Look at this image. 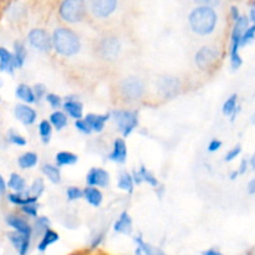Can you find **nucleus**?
I'll return each mask as SVG.
<instances>
[{
  "label": "nucleus",
  "mask_w": 255,
  "mask_h": 255,
  "mask_svg": "<svg viewBox=\"0 0 255 255\" xmlns=\"http://www.w3.org/2000/svg\"><path fill=\"white\" fill-rule=\"evenodd\" d=\"M218 16L212 7L198 6L189 14V25L198 35H209L216 29Z\"/></svg>",
  "instance_id": "nucleus-1"
},
{
  "label": "nucleus",
  "mask_w": 255,
  "mask_h": 255,
  "mask_svg": "<svg viewBox=\"0 0 255 255\" xmlns=\"http://www.w3.org/2000/svg\"><path fill=\"white\" fill-rule=\"evenodd\" d=\"M51 41L55 50L62 56H72L77 54L81 46L77 35L66 27H59L55 30Z\"/></svg>",
  "instance_id": "nucleus-2"
},
{
  "label": "nucleus",
  "mask_w": 255,
  "mask_h": 255,
  "mask_svg": "<svg viewBox=\"0 0 255 255\" xmlns=\"http://www.w3.org/2000/svg\"><path fill=\"white\" fill-rule=\"evenodd\" d=\"M249 27V20L247 16H241L236 21V25L232 31V45H231V61L233 69H238L242 65L241 55H239V46L243 32Z\"/></svg>",
  "instance_id": "nucleus-3"
},
{
  "label": "nucleus",
  "mask_w": 255,
  "mask_h": 255,
  "mask_svg": "<svg viewBox=\"0 0 255 255\" xmlns=\"http://www.w3.org/2000/svg\"><path fill=\"white\" fill-rule=\"evenodd\" d=\"M60 16L67 22H79L86 15L85 0H64L60 5Z\"/></svg>",
  "instance_id": "nucleus-4"
},
{
  "label": "nucleus",
  "mask_w": 255,
  "mask_h": 255,
  "mask_svg": "<svg viewBox=\"0 0 255 255\" xmlns=\"http://www.w3.org/2000/svg\"><path fill=\"white\" fill-rule=\"evenodd\" d=\"M115 122L119 126L120 131L122 132L125 137L128 136L134 128H136L137 124H138V119H137V112L134 111H122V110H117V111L112 112Z\"/></svg>",
  "instance_id": "nucleus-5"
},
{
  "label": "nucleus",
  "mask_w": 255,
  "mask_h": 255,
  "mask_svg": "<svg viewBox=\"0 0 255 255\" xmlns=\"http://www.w3.org/2000/svg\"><path fill=\"white\" fill-rule=\"evenodd\" d=\"M120 90H121L122 96L126 100H129V101L138 100L143 95L144 91L143 84L137 77H127V79H125L121 82Z\"/></svg>",
  "instance_id": "nucleus-6"
},
{
  "label": "nucleus",
  "mask_w": 255,
  "mask_h": 255,
  "mask_svg": "<svg viewBox=\"0 0 255 255\" xmlns=\"http://www.w3.org/2000/svg\"><path fill=\"white\" fill-rule=\"evenodd\" d=\"M27 39H29L30 45L40 51H49L52 46L51 37L42 29H32L29 32Z\"/></svg>",
  "instance_id": "nucleus-7"
},
{
  "label": "nucleus",
  "mask_w": 255,
  "mask_h": 255,
  "mask_svg": "<svg viewBox=\"0 0 255 255\" xmlns=\"http://www.w3.org/2000/svg\"><path fill=\"white\" fill-rule=\"evenodd\" d=\"M90 7L96 17H107L116 10L117 0H90Z\"/></svg>",
  "instance_id": "nucleus-8"
},
{
  "label": "nucleus",
  "mask_w": 255,
  "mask_h": 255,
  "mask_svg": "<svg viewBox=\"0 0 255 255\" xmlns=\"http://www.w3.org/2000/svg\"><path fill=\"white\" fill-rule=\"evenodd\" d=\"M217 56L218 54L212 47H202L196 54V62L199 69L207 70L216 62Z\"/></svg>",
  "instance_id": "nucleus-9"
},
{
  "label": "nucleus",
  "mask_w": 255,
  "mask_h": 255,
  "mask_svg": "<svg viewBox=\"0 0 255 255\" xmlns=\"http://www.w3.org/2000/svg\"><path fill=\"white\" fill-rule=\"evenodd\" d=\"M120 47L121 46H120V42L116 37H106V39L102 40L101 45H100V52L105 59L114 60L119 55Z\"/></svg>",
  "instance_id": "nucleus-10"
},
{
  "label": "nucleus",
  "mask_w": 255,
  "mask_h": 255,
  "mask_svg": "<svg viewBox=\"0 0 255 255\" xmlns=\"http://www.w3.org/2000/svg\"><path fill=\"white\" fill-rule=\"evenodd\" d=\"M90 187H106L110 183V174L102 168H92L86 177Z\"/></svg>",
  "instance_id": "nucleus-11"
},
{
  "label": "nucleus",
  "mask_w": 255,
  "mask_h": 255,
  "mask_svg": "<svg viewBox=\"0 0 255 255\" xmlns=\"http://www.w3.org/2000/svg\"><path fill=\"white\" fill-rule=\"evenodd\" d=\"M10 243L12 244L19 255H26L30 248V237L20 234L17 232H10L7 233Z\"/></svg>",
  "instance_id": "nucleus-12"
},
{
  "label": "nucleus",
  "mask_w": 255,
  "mask_h": 255,
  "mask_svg": "<svg viewBox=\"0 0 255 255\" xmlns=\"http://www.w3.org/2000/svg\"><path fill=\"white\" fill-rule=\"evenodd\" d=\"M14 112L15 117L24 125H31L36 120V111L26 105H16Z\"/></svg>",
  "instance_id": "nucleus-13"
},
{
  "label": "nucleus",
  "mask_w": 255,
  "mask_h": 255,
  "mask_svg": "<svg viewBox=\"0 0 255 255\" xmlns=\"http://www.w3.org/2000/svg\"><path fill=\"white\" fill-rule=\"evenodd\" d=\"M159 91L166 97H171L179 90V81L176 77H162L158 82Z\"/></svg>",
  "instance_id": "nucleus-14"
},
{
  "label": "nucleus",
  "mask_w": 255,
  "mask_h": 255,
  "mask_svg": "<svg viewBox=\"0 0 255 255\" xmlns=\"http://www.w3.org/2000/svg\"><path fill=\"white\" fill-rule=\"evenodd\" d=\"M5 221H6L7 226L15 229V232H17V233L20 234H24V236L31 237V227H30L29 223H26L22 218H20V217L17 216H7Z\"/></svg>",
  "instance_id": "nucleus-15"
},
{
  "label": "nucleus",
  "mask_w": 255,
  "mask_h": 255,
  "mask_svg": "<svg viewBox=\"0 0 255 255\" xmlns=\"http://www.w3.org/2000/svg\"><path fill=\"white\" fill-rule=\"evenodd\" d=\"M127 157V147L126 143L122 138H117L114 142V149H112V153L110 154V159L117 163H124L126 161Z\"/></svg>",
  "instance_id": "nucleus-16"
},
{
  "label": "nucleus",
  "mask_w": 255,
  "mask_h": 255,
  "mask_svg": "<svg viewBox=\"0 0 255 255\" xmlns=\"http://www.w3.org/2000/svg\"><path fill=\"white\" fill-rule=\"evenodd\" d=\"M110 115H94L90 114L87 115L86 119L84 120L85 122L87 124V126L90 127L91 131H96V132H101L104 129L105 124L109 120Z\"/></svg>",
  "instance_id": "nucleus-17"
},
{
  "label": "nucleus",
  "mask_w": 255,
  "mask_h": 255,
  "mask_svg": "<svg viewBox=\"0 0 255 255\" xmlns=\"http://www.w3.org/2000/svg\"><path fill=\"white\" fill-rule=\"evenodd\" d=\"M134 243H136V251L134 255H166L161 249L153 248L149 244L144 243L143 239L141 237L134 238Z\"/></svg>",
  "instance_id": "nucleus-18"
},
{
  "label": "nucleus",
  "mask_w": 255,
  "mask_h": 255,
  "mask_svg": "<svg viewBox=\"0 0 255 255\" xmlns=\"http://www.w3.org/2000/svg\"><path fill=\"white\" fill-rule=\"evenodd\" d=\"M115 232L121 234H131L132 233V219L129 218L128 213L124 212L120 216L119 221L114 224Z\"/></svg>",
  "instance_id": "nucleus-19"
},
{
  "label": "nucleus",
  "mask_w": 255,
  "mask_h": 255,
  "mask_svg": "<svg viewBox=\"0 0 255 255\" xmlns=\"http://www.w3.org/2000/svg\"><path fill=\"white\" fill-rule=\"evenodd\" d=\"M132 179H133L137 184H139L141 182H146V183L151 184L152 187L158 186V182H157L156 177H154L151 172L147 171L144 167H141V169H139L138 172L134 171L133 176H132Z\"/></svg>",
  "instance_id": "nucleus-20"
},
{
  "label": "nucleus",
  "mask_w": 255,
  "mask_h": 255,
  "mask_svg": "<svg viewBox=\"0 0 255 255\" xmlns=\"http://www.w3.org/2000/svg\"><path fill=\"white\" fill-rule=\"evenodd\" d=\"M14 67V59H12L11 52H9L4 47H0V71H6L9 74H12Z\"/></svg>",
  "instance_id": "nucleus-21"
},
{
  "label": "nucleus",
  "mask_w": 255,
  "mask_h": 255,
  "mask_svg": "<svg viewBox=\"0 0 255 255\" xmlns=\"http://www.w3.org/2000/svg\"><path fill=\"white\" fill-rule=\"evenodd\" d=\"M57 241H59V234H57L56 232L51 231V229H47V231L42 234L41 241H40L39 246H37V249H39L40 252H45L51 244L56 243Z\"/></svg>",
  "instance_id": "nucleus-22"
},
{
  "label": "nucleus",
  "mask_w": 255,
  "mask_h": 255,
  "mask_svg": "<svg viewBox=\"0 0 255 255\" xmlns=\"http://www.w3.org/2000/svg\"><path fill=\"white\" fill-rule=\"evenodd\" d=\"M64 110L75 120H80L82 117V105L75 100H67L64 104Z\"/></svg>",
  "instance_id": "nucleus-23"
},
{
  "label": "nucleus",
  "mask_w": 255,
  "mask_h": 255,
  "mask_svg": "<svg viewBox=\"0 0 255 255\" xmlns=\"http://www.w3.org/2000/svg\"><path fill=\"white\" fill-rule=\"evenodd\" d=\"M84 197L94 207H99L102 203V193L95 187H87L84 191Z\"/></svg>",
  "instance_id": "nucleus-24"
},
{
  "label": "nucleus",
  "mask_w": 255,
  "mask_h": 255,
  "mask_svg": "<svg viewBox=\"0 0 255 255\" xmlns=\"http://www.w3.org/2000/svg\"><path fill=\"white\" fill-rule=\"evenodd\" d=\"M12 59H14L15 67H22L25 59H26V51H25V47L21 42L16 41L14 44V55H12Z\"/></svg>",
  "instance_id": "nucleus-25"
},
{
  "label": "nucleus",
  "mask_w": 255,
  "mask_h": 255,
  "mask_svg": "<svg viewBox=\"0 0 255 255\" xmlns=\"http://www.w3.org/2000/svg\"><path fill=\"white\" fill-rule=\"evenodd\" d=\"M17 163H19L20 168L27 169L32 168V167L36 166L37 163V156L34 152H26V153L21 154L17 159Z\"/></svg>",
  "instance_id": "nucleus-26"
},
{
  "label": "nucleus",
  "mask_w": 255,
  "mask_h": 255,
  "mask_svg": "<svg viewBox=\"0 0 255 255\" xmlns=\"http://www.w3.org/2000/svg\"><path fill=\"white\" fill-rule=\"evenodd\" d=\"M16 96L19 97L20 100H22V101H25L26 104H32V102H35V96H34V92H32V90L30 89L27 85H19L16 89Z\"/></svg>",
  "instance_id": "nucleus-27"
},
{
  "label": "nucleus",
  "mask_w": 255,
  "mask_h": 255,
  "mask_svg": "<svg viewBox=\"0 0 255 255\" xmlns=\"http://www.w3.org/2000/svg\"><path fill=\"white\" fill-rule=\"evenodd\" d=\"M7 199H9L11 203L17 204V206H27V204H34L35 202L37 201V198L35 197H26L22 196L21 193H12L7 196Z\"/></svg>",
  "instance_id": "nucleus-28"
},
{
  "label": "nucleus",
  "mask_w": 255,
  "mask_h": 255,
  "mask_svg": "<svg viewBox=\"0 0 255 255\" xmlns=\"http://www.w3.org/2000/svg\"><path fill=\"white\" fill-rule=\"evenodd\" d=\"M7 187L12 191H15L16 193H21L22 191L25 189V181L21 176L16 173H12L10 176L9 182H7Z\"/></svg>",
  "instance_id": "nucleus-29"
},
{
  "label": "nucleus",
  "mask_w": 255,
  "mask_h": 255,
  "mask_svg": "<svg viewBox=\"0 0 255 255\" xmlns=\"http://www.w3.org/2000/svg\"><path fill=\"white\" fill-rule=\"evenodd\" d=\"M56 162L59 166H71L77 162V156L71 152H59L56 154Z\"/></svg>",
  "instance_id": "nucleus-30"
},
{
  "label": "nucleus",
  "mask_w": 255,
  "mask_h": 255,
  "mask_svg": "<svg viewBox=\"0 0 255 255\" xmlns=\"http://www.w3.org/2000/svg\"><path fill=\"white\" fill-rule=\"evenodd\" d=\"M50 125L54 126L56 129H62L67 125V117L64 112L55 111L50 116Z\"/></svg>",
  "instance_id": "nucleus-31"
},
{
  "label": "nucleus",
  "mask_w": 255,
  "mask_h": 255,
  "mask_svg": "<svg viewBox=\"0 0 255 255\" xmlns=\"http://www.w3.org/2000/svg\"><path fill=\"white\" fill-rule=\"evenodd\" d=\"M42 173L52 182V183H60L61 181V174H60L59 168H56L52 164H45L42 167Z\"/></svg>",
  "instance_id": "nucleus-32"
},
{
  "label": "nucleus",
  "mask_w": 255,
  "mask_h": 255,
  "mask_svg": "<svg viewBox=\"0 0 255 255\" xmlns=\"http://www.w3.org/2000/svg\"><path fill=\"white\" fill-rule=\"evenodd\" d=\"M49 226H50V221L46 218V217H39V218H36L34 228L31 229H34V233L36 234V236L42 237V234L49 229Z\"/></svg>",
  "instance_id": "nucleus-33"
},
{
  "label": "nucleus",
  "mask_w": 255,
  "mask_h": 255,
  "mask_svg": "<svg viewBox=\"0 0 255 255\" xmlns=\"http://www.w3.org/2000/svg\"><path fill=\"white\" fill-rule=\"evenodd\" d=\"M119 188L124 189V191L129 192L132 193L133 191V179H132V176L128 173H122L120 176L119 179Z\"/></svg>",
  "instance_id": "nucleus-34"
},
{
  "label": "nucleus",
  "mask_w": 255,
  "mask_h": 255,
  "mask_svg": "<svg viewBox=\"0 0 255 255\" xmlns=\"http://www.w3.org/2000/svg\"><path fill=\"white\" fill-rule=\"evenodd\" d=\"M51 125H50L49 121L44 120V121L40 122L39 125V133L41 136V139L44 143H47L50 141V137H51Z\"/></svg>",
  "instance_id": "nucleus-35"
},
{
  "label": "nucleus",
  "mask_w": 255,
  "mask_h": 255,
  "mask_svg": "<svg viewBox=\"0 0 255 255\" xmlns=\"http://www.w3.org/2000/svg\"><path fill=\"white\" fill-rule=\"evenodd\" d=\"M237 109V95H232L223 105V114L226 116H231L236 112Z\"/></svg>",
  "instance_id": "nucleus-36"
},
{
  "label": "nucleus",
  "mask_w": 255,
  "mask_h": 255,
  "mask_svg": "<svg viewBox=\"0 0 255 255\" xmlns=\"http://www.w3.org/2000/svg\"><path fill=\"white\" fill-rule=\"evenodd\" d=\"M254 32H255V26H249L248 29L243 32V35H242V39H241V46L248 45L253 41Z\"/></svg>",
  "instance_id": "nucleus-37"
},
{
  "label": "nucleus",
  "mask_w": 255,
  "mask_h": 255,
  "mask_svg": "<svg viewBox=\"0 0 255 255\" xmlns=\"http://www.w3.org/2000/svg\"><path fill=\"white\" fill-rule=\"evenodd\" d=\"M30 192H31V194H32L31 197H35V198H37V197H39L40 194L44 192V183H42L41 179H36V181L32 183Z\"/></svg>",
  "instance_id": "nucleus-38"
},
{
  "label": "nucleus",
  "mask_w": 255,
  "mask_h": 255,
  "mask_svg": "<svg viewBox=\"0 0 255 255\" xmlns=\"http://www.w3.org/2000/svg\"><path fill=\"white\" fill-rule=\"evenodd\" d=\"M82 196H84V192L80 188H77V187H70V188L67 189V198H69V201L80 199L82 198Z\"/></svg>",
  "instance_id": "nucleus-39"
},
{
  "label": "nucleus",
  "mask_w": 255,
  "mask_h": 255,
  "mask_svg": "<svg viewBox=\"0 0 255 255\" xmlns=\"http://www.w3.org/2000/svg\"><path fill=\"white\" fill-rule=\"evenodd\" d=\"M9 141L11 142V143L16 144V146H25V144H26V139H25L24 137L15 133V132L12 131L9 132Z\"/></svg>",
  "instance_id": "nucleus-40"
},
{
  "label": "nucleus",
  "mask_w": 255,
  "mask_h": 255,
  "mask_svg": "<svg viewBox=\"0 0 255 255\" xmlns=\"http://www.w3.org/2000/svg\"><path fill=\"white\" fill-rule=\"evenodd\" d=\"M45 99H46V101L49 102L50 106H51L52 109L56 110V109H59L60 106H61V99H60L57 95L49 94V95H46V97H45Z\"/></svg>",
  "instance_id": "nucleus-41"
},
{
  "label": "nucleus",
  "mask_w": 255,
  "mask_h": 255,
  "mask_svg": "<svg viewBox=\"0 0 255 255\" xmlns=\"http://www.w3.org/2000/svg\"><path fill=\"white\" fill-rule=\"evenodd\" d=\"M34 96H35V99H36V101H39V100H41L42 97H44V95H45V91H46V89H45V86L44 85H41V84H39V85H36V86L34 87Z\"/></svg>",
  "instance_id": "nucleus-42"
},
{
  "label": "nucleus",
  "mask_w": 255,
  "mask_h": 255,
  "mask_svg": "<svg viewBox=\"0 0 255 255\" xmlns=\"http://www.w3.org/2000/svg\"><path fill=\"white\" fill-rule=\"evenodd\" d=\"M241 151H242L241 146H237V147H234V148H232L231 151H229L228 153H227L226 161H227V162L233 161L234 158H237V157L239 156V153H241Z\"/></svg>",
  "instance_id": "nucleus-43"
},
{
  "label": "nucleus",
  "mask_w": 255,
  "mask_h": 255,
  "mask_svg": "<svg viewBox=\"0 0 255 255\" xmlns=\"http://www.w3.org/2000/svg\"><path fill=\"white\" fill-rule=\"evenodd\" d=\"M21 211L24 212L25 214L31 217H37V208L34 206V204H27V206H22Z\"/></svg>",
  "instance_id": "nucleus-44"
},
{
  "label": "nucleus",
  "mask_w": 255,
  "mask_h": 255,
  "mask_svg": "<svg viewBox=\"0 0 255 255\" xmlns=\"http://www.w3.org/2000/svg\"><path fill=\"white\" fill-rule=\"evenodd\" d=\"M75 126H76V128H79L80 131L84 132V133H91V129H90V127L87 126L86 122L84 121V120H76V122H75Z\"/></svg>",
  "instance_id": "nucleus-45"
},
{
  "label": "nucleus",
  "mask_w": 255,
  "mask_h": 255,
  "mask_svg": "<svg viewBox=\"0 0 255 255\" xmlns=\"http://www.w3.org/2000/svg\"><path fill=\"white\" fill-rule=\"evenodd\" d=\"M194 1H196L197 4L201 5V6L212 7V6H216V5H218L222 0H194Z\"/></svg>",
  "instance_id": "nucleus-46"
},
{
  "label": "nucleus",
  "mask_w": 255,
  "mask_h": 255,
  "mask_svg": "<svg viewBox=\"0 0 255 255\" xmlns=\"http://www.w3.org/2000/svg\"><path fill=\"white\" fill-rule=\"evenodd\" d=\"M221 147H222V142L219 141V139H212L211 143H209V146H208V151L216 152V151H218Z\"/></svg>",
  "instance_id": "nucleus-47"
},
{
  "label": "nucleus",
  "mask_w": 255,
  "mask_h": 255,
  "mask_svg": "<svg viewBox=\"0 0 255 255\" xmlns=\"http://www.w3.org/2000/svg\"><path fill=\"white\" fill-rule=\"evenodd\" d=\"M247 168H248V161H246V159H243V161H242V163H241V167H239L238 173L244 174V173H246Z\"/></svg>",
  "instance_id": "nucleus-48"
},
{
  "label": "nucleus",
  "mask_w": 255,
  "mask_h": 255,
  "mask_svg": "<svg viewBox=\"0 0 255 255\" xmlns=\"http://www.w3.org/2000/svg\"><path fill=\"white\" fill-rule=\"evenodd\" d=\"M232 17H233V20H234V21H237V20H238L239 17H241V15H239V11H238V9H237L236 6H233V7H232Z\"/></svg>",
  "instance_id": "nucleus-49"
},
{
  "label": "nucleus",
  "mask_w": 255,
  "mask_h": 255,
  "mask_svg": "<svg viewBox=\"0 0 255 255\" xmlns=\"http://www.w3.org/2000/svg\"><path fill=\"white\" fill-rule=\"evenodd\" d=\"M5 189H6V184H5L4 178H2L1 174H0V196H1V194L4 193Z\"/></svg>",
  "instance_id": "nucleus-50"
},
{
  "label": "nucleus",
  "mask_w": 255,
  "mask_h": 255,
  "mask_svg": "<svg viewBox=\"0 0 255 255\" xmlns=\"http://www.w3.org/2000/svg\"><path fill=\"white\" fill-rule=\"evenodd\" d=\"M203 255H223L221 253V252L216 251V249H209V251L204 252Z\"/></svg>",
  "instance_id": "nucleus-51"
},
{
  "label": "nucleus",
  "mask_w": 255,
  "mask_h": 255,
  "mask_svg": "<svg viewBox=\"0 0 255 255\" xmlns=\"http://www.w3.org/2000/svg\"><path fill=\"white\" fill-rule=\"evenodd\" d=\"M248 191L251 194H254L255 193V181H251V183H249V187H248Z\"/></svg>",
  "instance_id": "nucleus-52"
},
{
  "label": "nucleus",
  "mask_w": 255,
  "mask_h": 255,
  "mask_svg": "<svg viewBox=\"0 0 255 255\" xmlns=\"http://www.w3.org/2000/svg\"><path fill=\"white\" fill-rule=\"evenodd\" d=\"M255 20V12H254V7H252L251 10V21H254Z\"/></svg>",
  "instance_id": "nucleus-53"
},
{
  "label": "nucleus",
  "mask_w": 255,
  "mask_h": 255,
  "mask_svg": "<svg viewBox=\"0 0 255 255\" xmlns=\"http://www.w3.org/2000/svg\"><path fill=\"white\" fill-rule=\"evenodd\" d=\"M237 176H238V172H233V173H232V176H231V178L236 179Z\"/></svg>",
  "instance_id": "nucleus-54"
},
{
  "label": "nucleus",
  "mask_w": 255,
  "mask_h": 255,
  "mask_svg": "<svg viewBox=\"0 0 255 255\" xmlns=\"http://www.w3.org/2000/svg\"><path fill=\"white\" fill-rule=\"evenodd\" d=\"M0 87H1V81H0Z\"/></svg>",
  "instance_id": "nucleus-55"
}]
</instances>
